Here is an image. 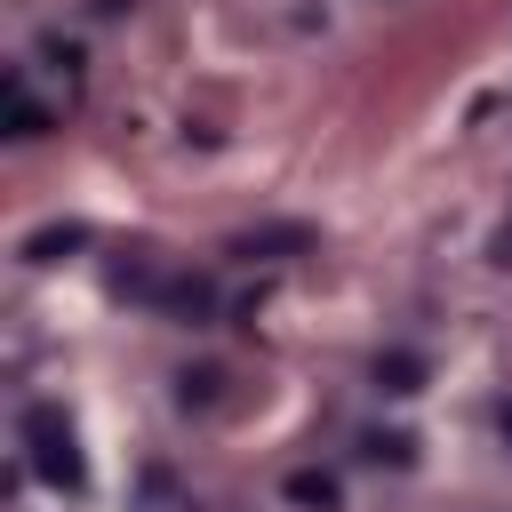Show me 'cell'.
<instances>
[{
	"label": "cell",
	"instance_id": "cell-1",
	"mask_svg": "<svg viewBox=\"0 0 512 512\" xmlns=\"http://www.w3.org/2000/svg\"><path fill=\"white\" fill-rule=\"evenodd\" d=\"M24 456H32L40 480L80 488V440H72V416H64L56 400H32V408H24Z\"/></svg>",
	"mask_w": 512,
	"mask_h": 512
},
{
	"label": "cell",
	"instance_id": "cell-2",
	"mask_svg": "<svg viewBox=\"0 0 512 512\" xmlns=\"http://www.w3.org/2000/svg\"><path fill=\"white\" fill-rule=\"evenodd\" d=\"M152 312H168V320H184V328H200V320L216 312V288H208L200 272H168V280L152 288Z\"/></svg>",
	"mask_w": 512,
	"mask_h": 512
},
{
	"label": "cell",
	"instance_id": "cell-3",
	"mask_svg": "<svg viewBox=\"0 0 512 512\" xmlns=\"http://www.w3.org/2000/svg\"><path fill=\"white\" fill-rule=\"evenodd\" d=\"M40 128H48V104L24 88V72H8V136H16V144H32Z\"/></svg>",
	"mask_w": 512,
	"mask_h": 512
},
{
	"label": "cell",
	"instance_id": "cell-4",
	"mask_svg": "<svg viewBox=\"0 0 512 512\" xmlns=\"http://www.w3.org/2000/svg\"><path fill=\"white\" fill-rule=\"evenodd\" d=\"M80 240H88L80 224H48V232H32V240H24V256H32V264H56V248H80Z\"/></svg>",
	"mask_w": 512,
	"mask_h": 512
},
{
	"label": "cell",
	"instance_id": "cell-5",
	"mask_svg": "<svg viewBox=\"0 0 512 512\" xmlns=\"http://www.w3.org/2000/svg\"><path fill=\"white\" fill-rule=\"evenodd\" d=\"M416 376H424L416 352H384V360H376V392H416Z\"/></svg>",
	"mask_w": 512,
	"mask_h": 512
},
{
	"label": "cell",
	"instance_id": "cell-6",
	"mask_svg": "<svg viewBox=\"0 0 512 512\" xmlns=\"http://www.w3.org/2000/svg\"><path fill=\"white\" fill-rule=\"evenodd\" d=\"M288 504H304V512H328V504H336V480H328V472H296V480H288Z\"/></svg>",
	"mask_w": 512,
	"mask_h": 512
},
{
	"label": "cell",
	"instance_id": "cell-7",
	"mask_svg": "<svg viewBox=\"0 0 512 512\" xmlns=\"http://www.w3.org/2000/svg\"><path fill=\"white\" fill-rule=\"evenodd\" d=\"M264 248H304V232L288 224V232H248V240H240V256H264Z\"/></svg>",
	"mask_w": 512,
	"mask_h": 512
},
{
	"label": "cell",
	"instance_id": "cell-8",
	"mask_svg": "<svg viewBox=\"0 0 512 512\" xmlns=\"http://www.w3.org/2000/svg\"><path fill=\"white\" fill-rule=\"evenodd\" d=\"M176 384H184V408H192V400H216V384H224V376H216V368H184Z\"/></svg>",
	"mask_w": 512,
	"mask_h": 512
},
{
	"label": "cell",
	"instance_id": "cell-9",
	"mask_svg": "<svg viewBox=\"0 0 512 512\" xmlns=\"http://www.w3.org/2000/svg\"><path fill=\"white\" fill-rule=\"evenodd\" d=\"M368 456L376 464H408V432H368Z\"/></svg>",
	"mask_w": 512,
	"mask_h": 512
},
{
	"label": "cell",
	"instance_id": "cell-10",
	"mask_svg": "<svg viewBox=\"0 0 512 512\" xmlns=\"http://www.w3.org/2000/svg\"><path fill=\"white\" fill-rule=\"evenodd\" d=\"M496 264H512V224H504V232H496Z\"/></svg>",
	"mask_w": 512,
	"mask_h": 512
}]
</instances>
